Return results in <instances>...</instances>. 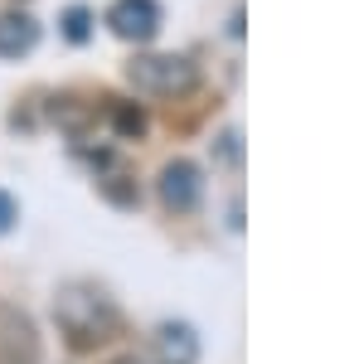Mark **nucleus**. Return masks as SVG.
<instances>
[{
	"label": "nucleus",
	"instance_id": "0eeeda50",
	"mask_svg": "<svg viewBox=\"0 0 364 364\" xmlns=\"http://www.w3.org/2000/svg\"><path fill=\"white\" fill-rule=\"evenodd\" d=\"M34 44H39V25L29 20L25 10H5V15H0V54L20 58V54H29Z\"/></svg>",
	"mask_w": 364,
	"mask_h": 364
},
{
	"label": "nucleus",
	"instance_id": "20e7f679",
	"mask_svg": "<svg viewBox=\"0 0 364 364\" xmlns=\"http://www.w3.org/2000/svg\"><path fill=\"white\" fill-rule=\"evenodd\" d=\"M199 195H204V180H199V166L195 161H166V170H161V204H166L170 214H190L199 204Z\"/></svg>",
	"mask_w": 364,
	"mask_h": 364
},
{
	"label": "nucleus",
	"instance_id": "1a4fd4ad",
	"mask_svg": "<svg viewBox=\"0 0 364 364\" xmlns=\"http://www.w3.org/2000/svg\"><path fill=\"white\" fill-rule=\"evenodd\" d=\"M87 34H92V10L87 5H68L63 10V39L68 44H83Z\"/></svg>",
	"mask_w": 364,
	"mask_h": 364
},
{
	"label": "nucleus",
	"instance_id": "7ed1b4c3",
	"mask_svg": "<svg viewBox=\"0 0 364 364\" xmlns=\"http://www.w3.org/2000/svg\"><path fill=\"white\" fill-rule=\"evenodd\" d=\"M107 29L127 44H151L161 34V5L156 0H112Z\"/></svg>",
	"mask_w": 364,
	"mask_h": 364
},
{
	"label": "nucleus",
	"instance_id": "39448f33",
	"mask_svg": "<svg viewBox=\"0 0 364 364\" xmlns=\"http://www.w3.org/2000/svg\"><path fill=\"white\" fill-rule=\"evenodd\" d=\"M39 360V340L29 316H20L15 306H0V364H34Z\"/></svg>",
	"mask_w": 364,
	"mask_h": 364
},
{
	"label": "nucleus",
	"instance_id": "9d476101",
	"mask_svg": "<svg viewBox=\"0 0 364 364\" xmlns=\"http://www.w3.org/2000/svg\"><path fill=\"white\" fill-rule=\"evenodd\" d=\"M97 190L112 204H136V185H127V175H97Z\"/></svg>",
	"mask_w": 364,
	"mask_h": 364
},
{
	"label": "nucleus",
	"instance_id": "9b49d317",
	"mask_svg": "<svg viewBox=\"0 0 364 364\" xmlns=\"http://www.w3.org/2000/svg\"><path fill=\"white\" fill-rule=\"evenodd\" d=\"M10 224H15V199L0 190V233H10Z\"/></svg>",
	"mask_w": 364,
	"mask_h": 364
},
{
	"label": "nucleus",
	"instance_id": "6e6552de",
	"mask_svg": "<svg viewBox=\"0 0 364 364\" xmlns=\"http://www.w3.org/2000/svg\"><path fill=\"white\" fill-rule=\"evenodd\" d=\"M102 102H107V117H112V127L122 136L136 141L141 132H146V112H141L136 102H122V97H102Z\"/></svg>",
	"mask_w": 364,
	"mask_h": 364
},
{
	"label": "nucleus",
	"instance_id": "f8f14e48",
	"mask_svg": "<svg viewBox=\"0 0 364 364\" xmlns=\"http://www.w3.org/2000/svg\"><path fill=\"white\" fill-rule=\"evenodd\" d=\"M117 364H136V360H117Z\"/></svg>",
	"mask_w": 364,
	"mask_h": 364
},
{
	"label": "nucleus",
	"instance_id": "423d86ee",
	"mask_svg": "<svg viewBox=\"0 0 364 364\" xmlns=\"http://www.w3.org/2000/svg\"><path fill=\"white\" fill-rule=\"evenodd\" d=\"M199 360V336L185 321H166L156 331V364H195Z\"/></svg>",
	"mask_w": 364,
	"mask_h": 364
},
{
	"label": "nucleus",
	"instance_id": "f257e3e1",
	"mask_svg": "<svg viewBox=\"0 0 364 364\" xmlns=\"http://www.w3.org/2000/svg\"><path fill=\"white\" fill-rule=\"evenodd\" d=\"M54 321H58V331L68 336L73 350H92V345L112 340L117 326H122L112 296H107L97 282H68V287H58Z\"/></svg>",
	"mask_w": 364,
	"mask_h": 364
},
{
	"label": "nucleus",
	"instance_id": "f03ea898",
	"mask_svg": "<svg viewBox=\"0 0 364 364\" xmlns=\"http://www.w3.org/2000/svg\"><path fill=\"white\" fill-rule=\"evenodd\" d=\"M127 83L151 97H180L199 83V68L185 54H141L127 63Z\"/></svg>",
	"mask_w": 364,
	"mask_h": 364
}]
</instances>
